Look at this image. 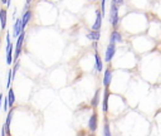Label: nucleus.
<instances>
[{"label":"nucleus","mask_w":161,"mask_h":136,"mask_svg":"<svg viewBox=\"0 0 161 136\" xmlns=\"http://www.w3.org/2000/svg\"><path fill=\"white\" fill-rule=\"evenodd\" d=\"M118 21H119V16H118V8H117V6H114V5L112 4V5H111V9H109V23L113 25V28H117Z\"/></svg>","instance_id":"nucleus-1"},{"label":"nucleus","mask_w":161,"mask_h":136,"mask_svg":"<svg viewBox=\"0 0 161 136\" xmlns=\"http://www.w3.org/2000/svg\"><path fill=\"white\" fill-rule=\"evenodd\" d=\"M24 38H25V31H21L19 35H18V40H16V44H15V48H14V52H15V59L19 58L20 53H21V49H23V43H24Z\"/></svg>","instance_id":"nucleus-2"},{"label":"nucleus","mask_w":161,"mask_h":136,"mask_svg":"<svg viewBox=\"0 0 161 136\" xmlns=\"http://www.w3.org/2000/svg\"><path fill=\"white\" fill-rule=\"evenodd\" d=\"M97 127H98V113L94 111L88 120V130H89V132H94L97 130Z\"/></svg>","instance_id":"nucleus-3"},{"label":"nucleus","mask_w":161,"mask_h":136,"mask_svg":"<svg viewBox=\"0 0 161 136\" xmlns=\"http://www.w3.org/2000/svg\"><path fill=\"white\" fill-rule=\"evenodd\" d=\"M112 77H113L112 68H111V67H107L106 71H104V73H103V86H104V88H108V87L111 86Z\"/></svg>","instance_id":"nucleus-4"},{"label":"nucleus","mask_w":161,"mask_h":136,"mask_svg":"<svg viewBox=\"0 0 161 136\" xmlns=\"http://www.w3.org/2000/svg\"><path fill=\"white\" fill-rule=\"evenodd\" d=\"M114 54H116V44H111L109 43L108 47H107V49H106V53H104V60L107 63H109L113 59Z\"/></svg>","instance_id":"nucleus-5"},{"label":"nucleus","mask_w":161,"mask_h":136,"mask_svg":"<svg viewBox=\"0 0 161 136\" xmlns=\"http://www.w3.org/2000/svg\"><path fill=\"white\" fill-rule=\"evenodd\" d=\"M123 40V38H122V34L118 31V30H113L112 33H111V37H109V43L111 44H116V43H121Z\"/></svg>","instance_id":"nucleus-6"},{"label":"nucleus","mask_w":161,"mask_h":136,"mask_svg":"<svg viewBox=\"0 0 161 136\" xmlns=\"http://www.w3.org/2000/svg\"><path fill=\"white\" fill-rule=\"evenodd\" d=\"M31 16H33L31 10H26V11L23 14V16L20 18V20H21V29H23V30L25 29L26 24H28V23H29V20L31 19Z\"/></svg>","instance_id":"nucleus-7"},{"label":"nucleus","mask_w":161,"mask_h":136,"mask_svg":"<svg viewBox=\"0 0 161 136\" xmlns=\"http://www.w3.org/2000/svg\"><path fill=\"white\" fill-rule=\"evenodd\" d=\"M102 13H101V10H97L96 11V21H94V24H93V26H92V30H99L101 29V26H102Z\"/></svg>","instance_id":"nucleus-8"},{"label":"nucleus","mask_w":161,"mask_h":136,"mask_svg":"<svg viewBox=\"0 0 161 136\" xmlns=\"http://www.w3.org/2000/svg\"><path fill=\"white\" fill-rule=\"evenodd\" d=\"M108 98H109V91H108V88H104L103 101H102V111L104 113H107V111H108Z\"/></svg>","instance_id":"nucleus-9"},{"label":"nucleus","mask_w":161,"mask_h":136,"mask_svg":"<svg viewBox=\"0 0 161 136\" xmlns=\"http://www.w3.org/2000/svg\"><path fill=\"white\" fill-rule=\"evenodd\" d=\"M99 101H101V89L98 88V89L94 92L93 98L91 99V105H92V107H93V108H97L98 105H99Z\"/></svg>","instance_id":"nucleus-10"},{"label":"nucleus","mask_w":161,"mask_h":136,"mask_svg":"<svg viewBox=\"0 0 161 136\" xmlns=\"http://www.w3.org/2000/svg\"><path fill=\"white\" fill-rule=\"evenodd\" d=\"M21 31H24V30L21 29V20H20V19H16V21H15V24H14L13 37H14V38H18V35H19Z\"/></svg>","instance_id":"nucleus-11"},{"label":"nucleus","mask_w":161,"mask_h":136,"mask_svg":"<svg viewBox=\"0 0 161 136\" xmlns=\"http://www.w3.org/2000/svg\"><path fill=\"white\" fill-rule=\"evenodd\" d=\"M87 38H88L89 40L98 42L99 38H101V33H99V30H91V31L87 34Z\"/></svg>","instance_id":"nucleus-12"},{"label":"nucleus","mask_w":161,"mask_h":136,"mask_svg":"<svg viewBox=\"0 0 161 136\" xmlns=\"http://www.w3.org/2000/svg\"><path fill=\"white\" fill-rule=\"evenodd\" d=\"M6 99H8V106H10V108H11V107L14 106V103H15V93H14L13 88H9Z\"/></svg>","instance_id":"nucleus-13"},{"label":"nucleus","mask_w":161,"mask_h":136,"mask_svg":"<svg viewBox=\"0 0 161 136\" xmlns=\"http://www.w3.org/2000/svg\"><path fill=\"white\" fill-rule=\"evenodd\" d=\"M94 60H96V69H97V72H101L103 69V62H102V59H101V57H99L97 50H96V54H94Z\"/></svg>","instance_id":"nucleus-14"},{"label":"nucleus","mask_w":161,"mask_h":136,"mask_svg":"<svg viewBox=\"0 0 161 136\" xmlns=\"http://www.w3.org/2000/svg\"><path fill=\"white\" fill-rule=\"evenodd\" d=\"M103 136H112L111 126H109V122H108V118H107V117H104V123H103Z\"/></svg>","instance_id":"nucleus-15"},{"label":"nucleus","mask_w":161,"mask_h":136,"mask_svg":"<svg viewBox=\"0 0 161 136\" xmlns=\"http://www.w3.org/2000/svg\"><path fill=\"white\" fill-rule=\"evenodd\" d=\"M6 18H8V13L5 9H0V23H1V28L5 29L6 26Z\"/></svg>","instance_id":"nucleus-16"},{"label":"nucleus","mask_w":161,"mask_h":136,"mask_svg":"<svg viewBox=\"0 0 161 136\" xmlns=\"http://www.w3.org/2000/svg\"><path fill=\"white\" fill-rule=\"evenodd\" d=\"M123 3H125L123 0H112V4H113L114 6H117V8L121 6V5H123Z\"/></svg>","instance_id":"nucleus-17"},{"label":"nucleus","mask_w":161,"mask_h":136,"mask_svg":"<svg viewBox=\"0 0 161 136\" xmlns=\"http://www.w3.org/2000/svg\"><path fill=\"white\" fill-rule=\"evenodd\" d=\"M11 79H13V74H11V71H9V74H8V83H6L8 87H10V82H11Z\"/></svg>","instance_id":"nucleus-18"},{"label":"nucleus","mask_w":161,"mask_h":136,"mask_svg":"<svg viewBox=\"0 0 161 136\" xmlns=\"http://www.w3.org/2000/svg\"><path fill=\"white\" fill-rule=\"evenodd\" d=\"M3 98H4V97H3ZM8 107H9V106H8V99H6V97H5V98H4V110L8 111Z\"/></svg>","instance_id":"nucleus-19"},{"label":"nucleus","mask_w":161,"mask_h":136,"mask_svg":"<svg viewBox=\"0 0 161 136\" xmlns=\"http://www.w3.org/2000/svg\"><path fill=\"white\" fill-rule=\"evenodd\" d=\"M1 103H3V94L0 93V108H1Z\"/></svg>","instance_id":"nucleus-20"},{"label":"nucleus","mask_w":161,"mask_h":136,"mask_svg":"<svg viewBox=\"0 0 161 136\" xmlns=\"http://www.w3.org/2000/svg\"><path fill=\"white\" fill-rule=\"evenodd\" d=\"M88 136H96V135H94L93 132H89V135H88Z\"/></svg>","instance_id":"nucleus-21"},{"label":"nucleus","mask_w":161,"mask_h":136,"mask_svg":"<svg viewBox=\"0 0 161 136\" xmlns=\"http://www.w3.org/2000/svg\"><path fill=\"white\" fill-rule=\"evenodd\" d=\"M31 1H33V0H26V4H30Z\"/></svg>","instance_id":"nucleus-22"},{"label":"nucleus","mask_w":161,"mask_h":136,"mask_svg":"<svg viewBox=\"0 0 161 136\" xmlns=\"http://www.w3.org/2000/svg\"><path fill=\"white\" fill-rule=\"evenodd\" d=\"M1 3H3V4H5V3H6V0H1Z\"/></svg>","instance_id":"nucleus-23"},{"label":"nucleus","mask_w":161,"mask_h":136,"mask_svg":"<svg viewBox=\"0 0 161 136\" xmlns=\"http://www.w3.org/2000/svg\"><path fill=\"white\" fill-rule=\"evenodd\" d=\"M93 1H97V0H93Z\"/></svg>","instance_id":"nucleus-24"}]
</instances>
